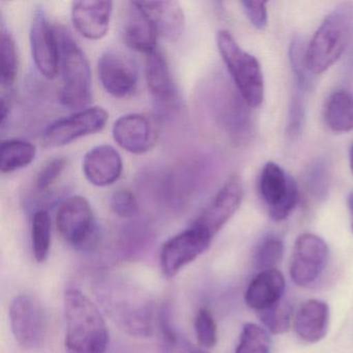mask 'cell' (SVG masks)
I'll list each match as a JSON object with an SVG mask.
<instances>
[{
  "instance_id": "cell-1",
  "label": "cell",
  "mask_w": 353,
  "mask_h": 353,
  "mask_svg": "<svg viewBox=\"0 0 353 353\" xmlns=\"http://www.w3.org/2000/svg\"><path fill=\"white\" fill-rule=\"evenodd\" d=\"M67 353H105L109 344V332L99 307L77 288L65 293Z\"/></svg>"
},
{
  "instance_id": "cell-2",
  "label": "cell",
  "mask_w": 353,
  "mask_h": 353,
  "mask_svg": "<svg viewBox=\"0 0 353 353\" xmlns=\"http://www.w3.org/2000/svg\"><path fill=\"white\" fill-rule=\"evenodd\" d=\"M353 39V6L336 8L322 22L307 47V65L313 75L327 71Z\"/></svg>"
},
{
  "instance_id": "cell-3",
  "label": "cell",
  "mask_w": 353,
  "mask_h": 353,
  "mask_svg": "<svg viewBox=\"0 0 353 353\" xmlns=\"http://www.w3.org/2000/svg\"><path fill=\"white\" fill-rule=\"evenodd\" d=\"M59 37L61 72L59 101L72 110H82L92 98V70L88 57L65 30H57Z\"/></svg>"
},
{
  "instance_id": "cell-4",
  "label": "cell",
  "mask_w": 353,
  "mask_h": 353,
  "mask_svg": "<svg viewBox=\"0 0 353 353\" xmlns=\"http://www.w3.org/2000/svg\"><path fill=\"white\" fill-rule=\"evenodd\" d=\"M216 45L241 98L251 108L259 107L264 100L263 74L259 61L241 49L227 30L218 32Z\"/></svg>"
},
{
  "instance_id": "cell-5",
  "label": "cell",
  "mask_w": 353,
  "mask_h": 353,
  "mask_svg": "<svg viewBox=\"0 0 353 353\" xmlns=\"http://www.w3.org/2000/svg\"><path fill=\"white\" fill-rule=\"evenodd\" d=\"M10 324L18 344L32 350L41 346L46 336V312L32 295H18L10 305Z\"/></svg>"
},
{
  "instance_id": "cell-6",
  "label": "cell",
  "mask_w": 353,
  "mask_h": 353,
  "mask_svg": "<svg viewBox=\"0 0 353 353\" xmlns=\"http://www.w3.org/2000/svg\"><path fill=\"white\" fill-rule=\"evenodd\" d=\"M259 192L270 218L276 222L285 220L299 200V189L294 179L276 163H268L262 169Z\"/></svg>"
},
{
  "instance_id": "cell-7",
  "label": "cell",
  "mask_w": 353,
  "mask_h": 353,
  "mask_svg": "<svg viewBox=\"0 0 353 353\" xmlns=\"http://www.w3.org/2000/svg\"><path fill=\"white\" fill-rule=\"evenodd\" d=\"M108 119L109 113L102 107L82 109L49 125L43 133V142L48 148L68 145L80 138L102 131Z\"/></svg>"
},
{
  "instance_id": "cell-8",
  "label": "cell",
  "mask_w": 353,
  "mask_h": 353,
  "mask_svg": "<svg viewBox=\"0 0 353 353\" xmlns=\"http://www.w3.org/2000/svg\"><path fill=\"white\" fill-rule=\"evenodd\" d=\"M212 237L192 226L174 235L163 245L160 261L163 274L173 278L188 264L197 259L210 248Z\"/></svg>"
},
{
  "instance_id": "cell-9",
  "label": "cell",
  "mask_w": 353,
  "mask_h": 353,
  "mask_svg": "<svg viewBox=\"0 0 353 353\" xmlns=\"http://www.w3.org/2000/svg\"><path fill=\"white\" fill-rule=\"evenodd\" d=\"M243 198V179L239 174L231 175L210 203L198 214L192 226L201 229L214 239V235L234 216Z\"/></svg>"
},
{
  "instance_id": "cell-10",
  "label": "cell",
  "mask_w": 353,
  "mask_h": 353,
  "mask_svg": "<svg viewBox=\"0 0 353 353\" xmlns=\"http://www.w3.org/2000/svg\"><path fill=\"white\" fill-rule=\"evenodd\" d=\"M30 41L37 69L47 79H54L59 74L61 61L59 37L43 7L37 8L32 16Z\"/></svg>"
},
{
  "instance_id": "cell-11",
  "label": "cell",
  "mask_w": 353,
  "mask_h": 353,
  "mask_svg": "<svg viewBox=\"0 0 353 353\" xmlns=\"http://www.w3.org/2000/svg\"><path fill=\"white\" fill-rule=\"evenodd\" d=\"M57 226L68 243L76 248L85 245L96 228L94 212L88 200L80 195L65 199L57 210Z\"/></svg>"
},
{
  "instance_id": "cell-12",
  "label": "cell",
  "mask_w": 353,
  "mask_h": 353,
  "mask_svg": "<svg viewBox=\"0 0 353 353\" xmlns=\"http://www.w3.org/2000/svg\"><path fill=\"white\" fill-rule=\"evenodd\" d=\"M328 261V248L321 237L301 234L295 243L290 263V276L295 284L310 286L319 279Z\"/></svg>"
},
{
  "instance_id": "cell-13",
  "label": "cell",
  "mask_w": 353,
  "mask_h": 353,
  "mask_svg": "<svg viewBox=\"0 0 353 353\" xmlns=\"http://www.w3.org/2000/svg\"><path fill=\"white\" fill-rule=\"evenodd\" d=\"M131 293L109 294L106 305L117 325L134 336H150L154 330V309L152 303Z\"/></svg>"
},
{
  "instance_id": "cell-14",
  "label": "cell",
  "mask_w": 353,
  "mask_h": 353,
  "mask_svg": "<svg viewBox=\"0 0 353 353\" xmlns=\"http://www.w3.org/2000/svg\"><path fill=\"white\" fill-rule=\"evenodd\" d=\"M98 74L104 90L114 98H129L137 90V67L121 51L103 53L98 61Z\"/></svg>"
},
{
  "instance_id": "cell-15",
  "label": "cell",
  "mask_w": 353,
  "mask_h": 353,
  "mask_svg": "<svg viewBox=\"0 0 353 353\" xmlns=\"http://www.w3.org/2000/svg\"><path fill=\"white\" fill-rule=\"evenodd\" d=\"M114 141L125 152L142 154L150 152L158 140L156 123L150 115L128 113L113 123Z\"/></svg>"
},
{
  "instance_id": "cell-16",
  "label": "cell",
  "mask_w": 353,
  "mask_h": 353,
  "mask_svg": "<svg viewBox=\"0 0 353 353\" xmlns=\"http://www.w3.org/2000/svg\"><path fill=\"white\" fill-rule=\"evenodd\" d=\"M112 11V1H74L71 10L72 22L76 30L88 40H102L108 32Z\"/></svg>"
},
{
  "instance_id": "cell-17",
  "label": "cell",
  "mask_w": 353,
  "mask_h": 353,
  "mask_svg": "<svg viewBox=\"0 0 353 353\" xmlns=\"http://www.w3.org/2000/svg\"><path fill=\"white\" fill-rule=\"evenodd\" d=\"M85 179L99 188L114 185L123 173V158L117 148L102 144L90 148L83 158Z\"/></svg>"
},
{
  "instance_id": "cell-18",
  "label": "cell",
  "mask_w": 353,
  "mask_h": 353,
  "mask_svg": "<svg viewBox=\"0 0 353 353\" xmlns=\"http://www.w3.org/2000/svg\"><path fill=\"white\" fill-rule=\"evenodd\" d=\"M121 28L123 42L132 50L148 55L158 48V32L138 1L128 3Z\"/></svg>"
},
{
  "instance_id": "cell-19",
  "label": "cell",
  "mask_w": 353,
  "mask_h": 353,
  "mask_svg": "<svg viewBox=\"0 0 353 353\" xmlns=\"http://www.w3.org/2000/svg\"><path fill=\"white\" fill-rule=\"evenodd\" d=\"M154 24L159 37L174 42L185 28V14L177 1H138Z\"/></svg>"
},
{
  "instance_id": "cell-20",
  "label": "cell",
  "mask_w": 353,
  "mask_h": 353,
  "mask_svg": "<svg viewBox=\"0 0 353 353\" xmlns=\"http://www.w3.org/2000/svg\"><path fill=\"white\" fill-rule=\"evenodd\" d=\"M285 285L284 276L280 270L274 268L260 272L245 291V303L256 311H264L282 301Z\"/></svg>"
},
{
  "instance_id": "cell-21",
  "label": "cell",
  "mask_w": 353,
  "mask_h": 353,
  "mask_svg": "<svg viewBox=\"0 0 353 353\" xmlns=\"http://www.w3.org/2000/svg\"><path fill=\"white\" fill-rule=\"evenodd\" d=\"M330 310L324 301L310 299L299 307L294 316L295 332L307 343H317L325 336Z\"/></svg>"
},
{
  "instance_id": "cell-22",
  "label": "cell",
  "mask_w": 353,
  "mask_h": 353,
  "mask_svg": "<svg viewBox=\"0 0 353 353\" xmlns=\"http://www.w3.org/2000/svg\"><path fill=\"white\" fill-rule=\"evenodd\" d=\"M145 78L148 90L157 101L162 104L174 101L176 92L168 61L159 48L146 55Z\"/></svg>"
},
{
  "instance_id": "cell-23",
  "label": "cell",
  "mask_w": 353,
  "mask_h": 353,
  "mask_svg": "<svg viewBox=\"0 0 353 353\" xmlns=\"http://www.w3.org/2000/svg\"><path fill=\"white\" fill-rule=\"evenodd\" d=\"M324 121L336 133L352 131L353 94L346 90L332 92L324 107Z\"/></svg>"
},
{
  "instance_id": "cell-24",
  "label": "cell",
  "mask_w": 353,
  "mask_h": 353,
  "mask_svg": "<svg viewBox=\"0 0 353 353\" xmlns=\"http://www.w3.org/2000/svg\"><path fill=\"white\" fill-rule=\"evenodd\" d=\"M0 150V170L3 174L26 168L34 162L37 156L36 145L26 140H5Z\"/></svg>"
},
{
  "instance_id": "cell-25",
  "label": "cell",
  "mask_w": 353,
  "mask_h": 353,
  "mask_svg": "<svg viewBox=\"0 0 353 353\" xmlns=\"http://www.w3.org/2000/svg\"><path fill=\"white\" fill-rule=\"evenodd\" d=\"M17 73L18 54L15 40L3 26L0 30V83L3 90H11Z\"/></svg>"
},
{
  "instance_id": "cell-26",
  "label": "cell",
  "mask_w": 353,
  "mask_h": 353,
  "mask_svg": "<svg viewBox=\"0 0 353 353\" xmlns=\"http://www.w3.org/2000/svg\"><path fill=\"white\" fill-rule=\"evenodd\" d=\"M32 252L34 259L41 263L48 258L51 245V219L48 212H34L32 222Z\"/></svg>"
},
{
  "instance_id": "cell-27",
  "label": "cell",
  "mask_w": 353,
  "mask_h": 353,
  "mask_svg": "<svg viewBox=\"0 0 353 353\" xmlns=\"http://www.w3.org/2000/svg\"><path fill=\"white\" fill-rule=\"evenodd\" d=\"M332 181L330 161L326 158H317L312 162L305 174V183L310 194L316 200L326 199Z\"/></svg>"
},
{
  "instance_id": "cell-28",
  "label": "cell",
  "mask_w": 353,
  "mask_h": 353,
  "mask_svg": "<svg viewBox=\"0 0 353 353\" xmlns=\"http://www.w3.org/2000/svg\"><path fill=\"white\" fill-rule=\"evenodd\" d=\"M270 336L261 326L247 323L243 326L235 353H270Z\"/></svg>"
},
{
  "instance_id": "cell-29",
  "label": "cell",
  "mask_w": 353,
  "mask_h": 353,
  "mask_svg": "<svg viewBox=\"0 0 353 353\" xmlns=\"http://www.w3.org/2000/svg\"><path fill=\"white\" fill-rule=\"evenodd\" d=\"M305 53L307 48L303 46V40L295 38L289 49V57L296 82V88L305 92L313 85V75H311V72L307 69Z\"/></svg>"
},
{
  "instance_id": "cell-30",
  "label": "cell",
  "mask_w": 353,
  "mask_h": 353,
  "mask_svg": "<svg viewBox=\"0 0 353 353\" xmlns=\"http://www.w3.org/2000/svg\"><path fill=\"white\" fill-rule=\"evenodd\" d=\"M292 307L287 301H280L272 307L259 312L260 320L272 334H283L289 330Z\"/></svg>"
},
{
  "instance_id": "cell-31",
  "label": "cell",
  "mask_w": 353,
  "mask_h": 353,
  "mask_svg": "<svg viewBox=\"0 0 353 353\" xmlns=\"http://www.w3.org/2000/svg\"><path fill=\"white\" fill-rule=\"evenodd\" d=\"M283 253H284V245L280 239H276V237L265 239L260 245L259 249L256 253V268L261 272L274 270V268L282 260Z\"/></svg>"
},
{
  "instance_id": "cell-32",
  "label": "cell",
  "mask_w": 353,
  "mask_h": 353,
  "mask_svg": "<svg viewBox=\"0 0 353 353\" xmlns=\"http://www.w3.org/2000/svg\"><path fill=\"white\" fill-rule=\"evenodd\" d=\"M196 338L200 346L212 349L218 342V328L214 316L208 309H201L195 318Z\"/></svg>"
},
{
  "instance_id": "cell-33",
  "label": "cell",
  "mask_w": 353,
  "mask_h": 353,
  "mask_svg": "<svg viewBox=\"0 0 353 353\" xmlns=\"http://www.w3.org/2000/svg\"><path fill=\"white\" fill-rule=\"evenodd\" d=\"M67 160L65 158H55L48 161L41 167L34 179V188L40 193L48 191L65 170Z\"/></svg>"
},
{
  "instance_id": "cell-34",
  "label": "cell",
  "mask_w": 353,
  "mask_h": 353,
  "mask_svg": "<svg viewBox=\"0 0 353 353\" xmlns=\"http://www.w3.org/2000/svg\"><path fill=\"white\" fill-rule=\"evenodd\" d=\"M305 119V92L296 88L291 100L289 109L288 123H287V135L295 138L301 134Z\"/></svg>"
},
{
  "instance_id": "cell-35",
  "label": "cell",
  "mask_w": 353,
  "mask_h": 353,
  "mask_svg": "<svg viewBox=\"0 0 353 353\" xmlns=\"http://www.w3.org/2000/svg\"><path fill=\"white\" fill-rule=\"evenodd\" d=\"M111 210L121 219H130L135 216L139 212L137 199L133 192L128 189H119L110 197Z\"/></svg>"
},
{
  "instance_id": "cell-36",
  "label": "cell",
  "mask_w": 353,
  "mask_h": 353,
  "mask_svg": "<svg viewBox=\"0 0 353 353\" xmlns=\"http://www.w3.org/2000/svg\"><path fill=\"white\" fill-rule=\"evenodd\" d=\"M243 12L256 30H262L268 26V10L263 1H243Z\"/></svg>"
},
{
  "instance_id": "cell-37",
  "label": "cell",
  "mask_w": 353,
  "mask_h": 353,
  "mask_svg": "<svg viewBox=\"0 0 353 353\" xmlns=\"http://www.w3.org/2000/svg\"><path fill=\"white\" fill-rule=\"evenodd\" d=\"M348 206L351 214V229H352L353 231V192H351L350 195H349Z\"/></svg>"
},
{
  "instance_id": "cell-38",
  "label": "cell",
  "mask_w": 353,
  "mask_h": 353,
  "mask_svg": "<svg viewBox=\"0 0 353 353\" xmlns=\"http://www.w3.org/2000/svg\"><path fill=\"white\" fill-rule=\"evenodd\" d=\"M349 159H350L351 170H352V172H353V144H352V146H351L350 154H349Z\"/></svg>"
}]
</instances>
